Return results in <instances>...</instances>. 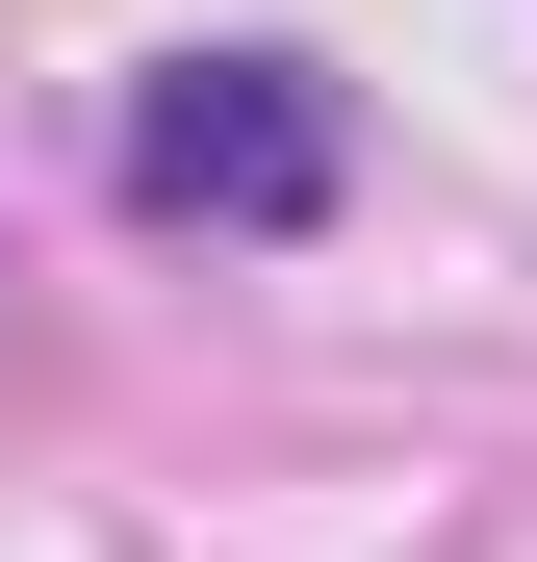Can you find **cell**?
Wrapping results in <instances>:
<instances>
[{"label": "cell", "instance_id": "6da1fadb", "mask_svg": "<svg viewBox=\"0 0 537 562\" xmlns=\"http://www.w3.org/2000/svg\"><path fill=\"white\" fill-rule=\"evenodd\" d=\"M103 179H128V231H333L358 103H333L307 52H154L128 128H103Z\"/></svg>", "mask_w": 537, "mask_h": 562}]
</instances>
